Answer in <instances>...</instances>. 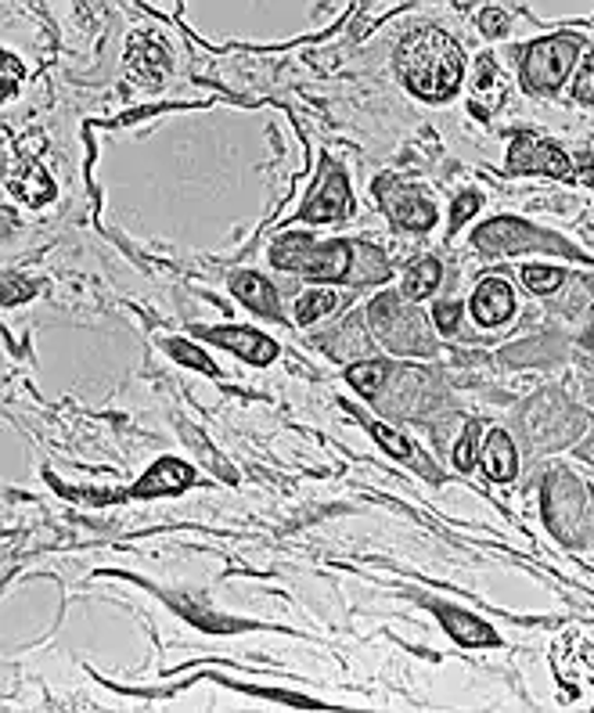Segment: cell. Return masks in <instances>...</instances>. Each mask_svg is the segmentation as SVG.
Instances as JSON below:
<instances>
[{
	"mask_svg": "<svg viewBox=\"0 0 594 713\" xmlns=\"http://www.w3.org/2000/svg\"><path fill=\"white\" fill-rule=\"evenodd\" d=\"M396 69L407 91L426 102H447L465 72V55L447 33L418 30L396 47Z\"/></svg>",
	"mask_w": 594,
	"mask_h": 713,
	"instance_id": "cell-1",
	"label": "cell"
},
{
	"mask_svg": "<svg viewBox=\"0 0 594 713\" xmlns=\"http://www.w3.org/2000/svg\"><path fill=\"white\" fill-rule=\"evenodd\" d=\"M270 260H275V267L300 270V274L314 281H339V278H350L353 245L346 242L314 245L311 235H295L292 231V235L278 238V245L270 249Z\"/></svg>",
	"mask_w": 594,
	"mask_h": 713,
	"instance_id": "cell-2",
	"label": "cell"
},
{
	"mask_svg": "<svg viewBox=\"0 0 594 713\" xmlns=\"http://www.w3.org/2000/svg\"><path fill=\"white\" fill-rule=\"evenodd\" d=\"M375 336L396 353H429L432 339L426 331V317L418 306H407L400 296H378L368 314Z\"/></svg>",
	"mask_w": 594,
	"mask_h": 713,
	"instance_id": "cell-3",
	"label": "cell"
},
{
	"mask_svg": "<svg viewBox=\"0 0 594 713\" xmlns=\"http://www.w3.org/2000/svg\"><path fill=\"white\" fill-rule=\"evenodd\" d=\"M576 51H580L576 36H548V40H537L526 51V61H523L526 91H534V94L559 91L569 77V69H573Z\"/></svg>",
	"mask_w": 594,
	"mask_h": 713,
	"instance_id": "cell-4",
	"label": "cell"
},
{
	"mask_svg": "<svg viewBox=\"0 0 594 713\" xmlns=\"http://www.w3.org/2000/svg\"><path fill=\"white\" fill-rule=\"evenodd\" d=\"M473 242H476V249L490 253V256H512V253H526V249L569 253L566 242H559L555 235H544V231L529 227L526 220H515V217H498V220H490V224H482Z\"/></svg>",
	"mask_w": 594,
	"mask_h": 713,
	"instance_id": "cell-5",
	"label": "cell"
},
{
	"mask_svg": "<svg viewBox=\"0 0 594 713\" xmlns=\"http://www.w3.org/2000/svg\"><path fill=\"white\" fill-rule=\"evenodd\" d=\"M509 174H544V177H573V163L551 141L537 138L529 130H519L509 149Z\"/></svg>",
	"mask_w": 594,
	"mask_h": 713,
	"instance_id": "cell-6",
	"label": "cell"
},
{
	"mask_svg": "<svg viewBox=\"0 0 594 713\" xmlns=\"http://www.w3.org/2000/svg\"><path fill=\"white\" fill-rule=\"evenodd\" d=\"M375 191H378L382 206H386L393 224H400L407 231H429L432 224H436V206H432L429 199H422V191H418L415 184L378 177Z\"/></svg>",
	"mask_w": 594,
	"mask_h": 713,
	"instance_id": "cell-7",
	"label": "cell"
},
{
	"mask_svg": "<svg viewBox=\"0 0 594 713\" xmlns=\"http://www.w3.org/2000/svg\"><path fill=\"white\" fill-rule=\"evenodd\" d=\"M350 188H346V177H342V170L336 166H325V174H321V184H317V191L311 195V199L303 202V220H311V224H328V220H339L350 213Z\"/></svg>",
	"mask_w": 594,
	"mask_h": 713,
	"instance_id": "cell-8",
	"label": "cell"
},
{
	"mask_svg": "<svg viewBox=\"0 0 594 713\" xmlns=\"http://www.w3.org/2000/svg\"><path fill=\"white\" fill-rule=\"evenodd\" d=\"M198 336L217 342V347H228L242 356V361H253V364H270L278 356V342L259 336L253 328H195Z\"/></svg>",
	"mask_w": 594,
	"mask_h": 713,
	"instance_id": "cell-9",
	"label": "cell"
},
{
	"mask_svg": "<svg viewBox=\"0 0 594 713\" xmlns=\"http://www.w3.org/2000/svg\"><path fill=\"white\" fill-rule=\"evenodd\" d=\"M504 102H509V80H504V72L490 55L479 58L476 83H473V113L479 119H490Z\"/></svg>",
	"mask_w": 594,
	"mask_h": 713,
	"instance_id": "cell-10",
	"label": "cell"
},
{
	"mask_svg": "<svg viewBox=\"0 0 594 713\" xmlns=\"http://www.w3.org/2000/svg\"><path fill=\"white\" fill-rule=\"evenodd\" d=\"M515 311V292L509 281L501 278H487L482 285L476 289L473 296V317L482 325V328H493L501 322H509Z\"/></svg>",
	"mask_w": 594,
	"mask_h": 713,
	"instance_id": "cell-11",
	"label": "cell"
},
{
	"mask_svg": "<svg viewBox=\"0 0 594 713\" xmlns=\"http://www.w3.org/2000/svg\"><path fill=\"white\" fill-rule=\"evenodd\" d=\"M184 487H191V469L177 458H163L155 461L152 469L144 472V479L130 490L133 498H155V494H180Z\"/></svg>",
	"mask_w": 594,
	"mask_h": 713,
	"instance_id": "cell-12",
	"label": "cell"
},
{
	"mask_svg": "<svg viewBox=\"0 0 594 713\" xmlns=\"http://www.w3.org/2000/svg\"><path fill=\"white\" fill-rule=\"evenodd\" d=\"M8 188L15 191L22 202H30V206H44L55 195L51 177H47L44 170L36 166L33 159H26V155H19V174H15V170H8Z\"/></svg>",
	"mask_w": 594,
	"mask_h": 713,
	"instance_id": "cell-13",
	"label": "cell"
},
{
	"mask_svg": "<svg viewBox=\"0 0 594 713\" xmlns=\"http://www.w3.org/2000/svg\"><path fill=\"white\" fill-rule=\"evenodd\" d=\"M482 472L493 483H509L515 476V447H512V436L504 433V429H493L487 436V444H482Z\"/></svg>",
	"mask_w": 594,
	"mask_h": 713,
	"instance_id": "cell-14",
	"label": "cell"
},
{
	"mask_svg": "<svg viewBox=\"0 0 594 713\" xmlns=\"http://www.w3.org/2000/svg\"><path fill=\"white\" fill-rule=\"evenodd\" d=\"M443 627L451 631V638L457 645L479 648V645H498V634H493L490 623H482L479 617H468L462 609H440Z\"/></svg>",
	"mask_w": 594,
	"mask_h": 713,
	"instance_id": "cell-15",
	"label": "cell"
},
{
	"mask_svg": "<svg viewBox=\"0 0 594 713\" xmlns=\"http://www.w3.org/2000/svg\"><path fill=\"white\" fill-rule=\"evenodd\" d=\"M231 292L238 296L249 311L264 314V317H281V303H278V292L267 285L259 274H234L231 278Z\"/></svg>",
	"mask_w": 594,
	"mask_h": 713,
	"instance_id": "cell-16",
	"label": "cell"
},
{
	"mask_svg": "<svg viewBox=\"0 0 594 713\" xmlns=\"http://www.w3.org/2000/svg\"><path fill=\"white\" fill-rule=\"evenodd\" d=\"M440 278H443V270H440L436 260H432V256H426V260H415L411 267H407L404 296H411V300L432 296V292H436V285H440Z\"/></svg>",
	"mask_w": 594,
	"mask_h": 713,
	"instance_id": "cell-17",
	"label": "cell"
},
{
	"mask_svg": "<svg viewBox=\"0 0 594 713\" xmlns=\"http://www.w3.org/2000/svg\"><path fill=\"white\" fill-rule=\"evenodd\" d=\"M130 69L138 72V77L144 80V83H155L159 77H163V69H166V58H163V51L152 44V40H133L130 44Z\"/></svg>",
	"mask_w": 594,
	"mask_h": 713,
	"instance_id": "cell-18",
	"label": "cell"
},
{
	"mask_svg": "<svg viewBox=\"0 0 594 713\" xmlns=\"http://www.w3.org/2000/svg\"><path fill=\"white\" fill-rule=\"evenodd\" d=\"M389 274V264H386V256H382L375 245H353V264H350V278L353 281H382Z\"/></svg>",
	"mask_w": 594,
	"mask_h": 713,
	"instance_id": "cell-19",
	"label": "cell"
},
{
	"mask_svg": "<svg viewBox=\"0 0 594 713\" xmlns=\"http://www.w3.org/2000/svg\"><path fill=\"white\" fill-rule=\"evenodd\" d=\"M342 303H346V296H339V292H306L300 306H295V317H300V325H311V322H317V317L339 311Z\"/></svg>",
	"mask_w": 594,
	"mask_h": 713,
	"instance_id": "cell-20",
	"label": "cell"
},
{
	"mask_svg": "<svg viewBox=\"0 0 594 713\" xmlns=\"http://www.w3.org/2000/svg\"><path fill=\"white\" fill-rule=\"evenodd\" d=\"M386 375H389V364L386 361H364V364H353L350 372H346L350 386L361 389L364 397H375L378 386L386 383Z\"/></svg>",
	"mask_w": 594,
	"mask_h": 713,
	"instance_id": "cell-21",
	"label": "cell"
},
{
	"mask_svg": "<svg viewBox=\"0 0 594 713\" xmlns=\"http://www.w3.org/2000/svg\"><path fill=\"white\" fill-rule=\"evenodd\" d=\"M364 322L357 317V322H350L342 331H339V339H331V342H325V347L331 350L342 361V356H361V353H368V339H364V328H361Z\"/></svg>",
	"mask_w": 594,
	"mask_h": 713,
	"instance_id": "cell-22",
	"label": "cell"
},
{
	"mask_svg": "<svg viewBox=\"0 0 594 713\" xmlns=\"http://www.w3.org/2000/svg\"><path fill=\"white\" fill-rule=\"evenodd\" d=\"M523 281L534 292H540V296H548V292L562 289L566 274H562V270H555V267H523Z\"/></svg>",
	"mask_w": 594,
	"mask_h": 713,
	"instance_id": "cell-23",
	"label": "cell"
},
{
	"mask_svg": "<svg viewBox=\"0 0 594 713\" xmlns=\"http://www.w3.org/2000/svg\"><path fill=\"white\" fill-rule=\"evenodd\" d=\"M371 433H375V440L382 447H386L393 458H400V461H411L415 458V447L407 444V440L400 433H393L389 425H382V422H371Z\"/></svg>",
	"mask_w": 594,
	"mask_h": 713,
	"instance_id": "cell-24",
	"label": "cell"
},
{
	"mask_svg": "<svg viewBox=\"0 0 594 713\" xmlns=\"http://www.w3.org/2000/svg\"><path fill=\"white\" fill-rule=\"evenodd\" d=\"M170 353L177 356L180 364H191V367H198V372H206V375H217V364H213V361H206V353H202V350H195L191 342H184V339H173V342H170Z\"/></svg>",
	"mask_w": 594,
	"mask_h": 713,
	"instance_id": "cell-25",
	"label": "cell"
},
{
	"mask_svg": "<svg viewBox=\"0 0 594 713\" xmlns=\"http://www.w3.org/2000/svg\"><path fill=\"white\" fill-rule=\"evenodd\" d=\"M476 440H479V425H476V422H468V425H465L462 444H457V451H454V465H457V469H462V472L473 469V461H476V447H479Z\"/></svg>",
	"mask_w": 594,
	"mask_h": 713,
	"instance_id": "cell-26",
	"label": "cell"
},
{
	"mask_svg": "<svg viewBox=\"0 0 594 713\" xmlns=\"http://www.w3.org/2000/svg\"><path fill=\"white\" fill-rule=\"evenodd\" d=\"M573 97H576V102H584V105H594V55L584 61V69L576 72Z\"/></svg>",
	"mask_w": 594,
	"mask_h": 713,
	"instance_id": "cell-27",
	"label": "cell"
},
{
	"mask_svg": "<svg viewBox=\"0 0 594 713\" xmlns=\"http://www.w3.org/2000/svg\"><path fill=\"white\" fill-rule=\"evenodd\" d=\"M479 30L487 36H501L504 30H509V11H501V8L479 11Z\"/></svg>",
	"mask_w": 594,
	"mask_h": 713,
	"instance_id": "cell-28",
	"label": "cell"
},
{
	"mask_svg": "<svg viewBox=\"0 0 594 713\" xmlns=\"http://www.w3.org/2000/svg\"><path fill=\"white\" fill-rule=\"evenodd\" d=\"M476 209H479V195H473V191H465V195H462V199H457V202H454V217H451V235H454V231H457V227H462V224H465V220H468V217H473V213H476Z\"/></svg>",
	"mask_w": 594,
	"mask_h": 713,
	"instance_id": "cell-29",
	"label": "cell"
},
{
	"mask_svg": "<svg viewBox=\"0 0 594 713\" xmlns=\"http://www.w3.org/2000/svg\"><path fill=\"white\" fill-rule=\"evenodd\" d=\"M457 317H462V306H457L454 300L451 303H436V325H440V331H451L457 328Z\"/></svg>",
	"mask_w": 594,
	"mask_h": 713,
	"instance_id": "cell-30",
	"label": "cell"
},
{
	"mask_svg": "<svg viewBox=\"0 0 594 713\" xmlns=\"http://www.w3.org/2000/svg\"><path fill=\"white\" fill-rule=\"evenodd\" d=\"M4 77H8V80H4V97H11V94H15V77L22 80V66H19V61L11 58V55L4 58Z\"/></svg>",
	"mask_w": 594,
	"mask_h": 713,
	"instance_id": "cell-31",
	"label": "cell"
},
{
	"mask_svg": "<svg viewBox=\"0 0 594 713\" xmlns=\"http://www.w3.org/2000/svg\"><path fill=\"white\" fill-rule=\"evenodd\" d=\"M580 458L594 465V433L587 436V444H580Z\"/></svg>",
	"mask_w": 594,
	"mask_h": 713,
	"instance_id": "cell-32",
	"label": "cell"
},
{
	"mask_svg": "<svg viewBox=\"0 0 594 713\" xmlns=\"http://www.w3.org/2000/svg\"><path fill=\"white\" fill-rule=\"evenodd\" d=\"M591 317H594V311H591Z\"/></svg>",
	"mask_w": 594,
	"mask_h": 713,
	"instance_id": "cell-33",
	"label": "cell"
}]
</instances>
